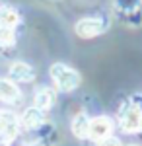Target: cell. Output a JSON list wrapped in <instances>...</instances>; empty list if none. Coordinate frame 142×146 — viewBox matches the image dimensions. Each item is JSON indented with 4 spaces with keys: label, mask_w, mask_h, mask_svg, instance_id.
I'll list each match as a JSON object with an SVG mask.
<instances>
[{
    "label": "cell",
    "mask_w": 142,
    "mask_h": 146,
    "mask_svg": "<svg viewBox=\"0 0 142 146\" xmlns=\"http://www.w3.org/2000/svg\"><path fill=\"white\" fill-rule=\"evenodd\" d=\"M18 23H20V14L12 6H0V27L16 29Z\"/></svg>",
    "instance_id": "30bf717a"
},
{
    "label": "cell",
    "mask_w": 142,
    "mask_h": 146,
    "mask_svg": "<svg viewBox=\"0 0 142 146\" xmlns=\"http://www.w3.org/2000/svg\"><path fill=\"white\" fill-rule=\"evenodd\" d=\"M119 125L125 133H140L142 131V103L134 100L127 101L119 111Z\"/></svg>",
    "instance_id": "7a4b0ae2"
},
{
    "label": "cell",
    "mask_w": 142,
    "mask_h": 146,
    "mask_svg": "<svg viewBox=\"0 0 142 146\" xmlns=\"http://www.w3.org/2000/svg\"><path fill=\"white\" fill-rule=\"evenodd\" d=\"M43 119H45V111H41L39 107L33 105V107H27L23 111V115L20 117V125L25 127V129H37L43 123Z\"/></svg>",
    "instance_id": "ba28073f"
},
{
    "label": "cell",
    "mask_w": 142,
    "mask_h": 146,
    "mask_svg": "<svg viewBox=\"0 0 142 146\" xmlns=\"http://www.w3.org/2000/svg\"><path fill=\"white\" fill-rule=\"evenodd\" d=\"M10 78L16 80V82H31L35 78V72L27 62L18 60V62H14L10 66Z\"/></svg>",
    "instance_id": "9c48e42d"
},
{
    "label": "cell",
    "mask_w": 142,
    "mask_h": 146,
    "mask_svg": "<svg viewBox=\"0 0 142 146\" xmlns=\"http://www.w3.org/2000/svg\"><path fill=\"white\" fill-rule=\"evenodd\" d=\"M49 72H51V78L55 82V86L60 92H74L82 82L78 70H74L72 66H68L64 62H55Z\"/></svg>",
    "instance_id": "6da1fadb"
},
{
    "label": "cell",
    "mask_w": 142,
    "mask_h": 146,
    "mask_svg": "<svg viewBox=\"0 0 142 146\" xmlns=\"http://www.w3.org/2000/svg\"><path fill=\"white\" fill-rule=\"evenodd\" d=\"M129 146H136V144H129Z\"/></svg>",
    "instance_id": "5bb4252c"
},
{
    "label": "cell",
    "mask_w": 142,
    "mask_h": 146,
    "mask_svg": "<svg viewBox=\"0 0 142 146\" xmlns=\"http://www.w3.org/2000/svg\"><path fill=\"white\" fill-rule=\"evenodd\" d=\"M55 92L51 90V88H47V86H41V88H37L35 90V98H33V103H35V107H39L41 111H47V109H51L53 105H55Z\"/></svg>",
    "instance_id": "52a82bcc"
},
{
    "label": "cell",
    "mask_w": 142,
    "mask_h": 146,
    "mask_svg": "<svg viewBox=\"0 0 142 146\" xmlns=\"http://www.w3.org/2000/svg\"><path fill=\"white\" fill-rule=\"evenodd\" d=\"M98 146H121V140L115 138V136H111V135H107V136H103L101 140H98Z\"/></svg>",
    "instance_id": "7c38bea8"
},
{
    "label": "cell",
    "mask_w": 142,
    "mask_h": 146,
    "mask_svg": "<svg viewBox=\"0 0 142 146\" xmlns=\"http://www.w3.org/2000/svg\"><path fill=\"white\" fill-rule=\"evenodd\" d=\"M113 8L125 23L132 27L142 23V0H113Z\"/></svg>",
    "instance_id": "3957f363"
},
{
    "label": "cell",
    "mask_w": 142,
    "mask_h": 146,
    "mask_svg": "<svg viewBox=\"0 0 142 146\" xmlns=\"http://www.w3.org/2000/svg\"><path fill=\"white\" fill-rule=\"evenodd\" d=\"M22 100V92L20 88L8 78H0V101L6 103H16Z\"/></svg>",
    "instance_id": "8992f818"
},
{
    "label": "cell",
    "mask_w": 142,
    "mask_h": 146,
    "mask_svg": "<svg viewBox=\"0 0 142 146\" xmlns=\"http://www.w3.org/2000/svg\"><path fill=\"white\" fill-rule=\"evenodd\" d=\"M113 131V123H111L109 117L101 115V117H96V119H90V127H88V136L92 140H101L103 136L111 135Z\"/></svg>",
    "instance_id": "5b68a950"
},
{
    "label": "cell",
    "mask_w": 142,
    "mask_h": 146,
    "mask_svg": "<svg viewBox=\"0 0 142 146\" xmlns=\"http://www.w3.org/2000/svg\"><path fill=\"white\" fill-rule=\"evenodd\" d=\"M27 146H39V144H27Z\"/></svg>",
    "instance_id": "4fadbf2b"
},
{
    "label": "cell",
    "mask_w": 142,
    "mask_h": 146,
    "mask_svg": "<svg viewBox=\"0 0 142 146\" xmlns=\"http://www.w3.org/2000/svg\"><path fill=\"white\" fill-rule=\"evenodd\" d=\"M107 29V23L101 18H82L78 20L74 25V31L78 37L82 39H92V37H98Z\"/></svg>",
    "instance_id": "277c9868"
},
{
    "label": "cell",
    "mask_w": 142,
    "mask_h": 146,
    "mask_svg": "<svg viewBox=\"0 0 142 146\" xmlns=\"http://www.w3.org/2000/svg\"><path fill=\"white\" fill-rule=\"evenodd\" d=\"M88 127H90V119L86 113H78L72 119V133L76 138H88Z\"/></svg>",
    "instance_id": "8fae6325"
}]
</instances>
